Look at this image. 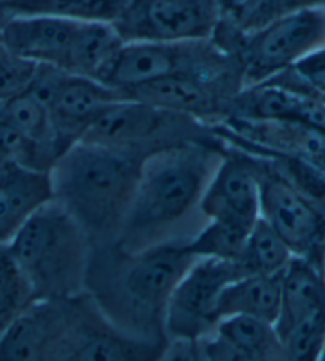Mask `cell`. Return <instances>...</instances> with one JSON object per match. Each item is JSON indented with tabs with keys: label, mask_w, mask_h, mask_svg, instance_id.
<instances>
[{
	"label": "cell",
	"mask_w": 325,
	"mask_h": 361,
	"mask_svg": "<svg viewBox=\"0 0 325 361\" xmlns=\"http://www.w3.org/2000/svg\"><path fill=\"white\" fill-rule=\"evenodd\" d=\"M185 239H171L141 250L117 244L91 248L86 293L112 325L136 339L170 344L166 307L174 288L198 258Z\"/></svg>",
	"instance_id": "6da1fadb"
},
{
	"label": "cell",
	"mask_w": 325,
	"mask_h": 361,
	"mask_svg": "<svg viewBox=\"0 0 325 361\" xmlns=\"http://www.w3.org/2000/svg\"><path fill=\"white\" fill-rule=\"evenodd\" d=\"M223 147V142L187 143L143 161L117 244L126 250H141L171 240L174 229L199 207Z\"/></svg>",
	"instance_id": "7a4b0ae2"
},
{
	"label": "cell",
	"mask_w": 325,
	"mask_h": 361,
	"mask_svg": "<svg viewBox=\"0 0 325 361\" xmlns=\"http://www.w3.org/2000/svg\"><path fill=\"white\" fill-rule=\"evenodd\" d=\"M146 158L102 143L80 140L49 171L53 199L61 204L93 245L117 242Z\"/></svg>",
	"instance_id": "3957f363"
},
{
	"label": "cell",
	"mask_w": 325,
	"mask_h": 361,
	"mask_svg": "<svg viewBox=\"0 0 325 361\" xmlns=\"http://www.w3.org/2000/svg\"><path fill=\"white\" fill-rule=\"evenodd\" d=\"M8 245L37 300H69L86 291L93 242L54 199L24 223Z\"/></svg>",
	"instance_id": "277c9868"
},
{
	"label": "cell",
	"mask_w": 325,
	"mask_h": 361,
	"mask_svg": "<svg viewBox=\"0 0 325 361\" xmlns=\"http://www.w3.org/2000/svg\"><path fill=\"white\" fill-rule=\"evenodd\" d=\"M212 39L236 56L242 86L249 88L289 71L303 56L325 45V11H295L249 32L222 21Z\"/></svg>",
	"instance_id": "5b68a950"
},
{
	"label": "cell",
	"mask_w": 325,
	"mask_h": 361,
	"mask_svg": "<svg viewBox=\"0 0 325 361\" xmlns=\"http://www.w3.org/2000/svg\"><path fill=\"white\" fill-rule=\"evenodd\" d=\"M81 140L120 148L146 159L187 143L222 142L209 124L126 97L105 109Z\"/></svg>",
	"instance_id": "8992f818"
},
{
	"label": "cell",
	"mask_w": 325,
	"mask_h": 361,
	"mask_svg": "<svg viewBox=\"0 0 325 361\" xmlns=\"http://www.w3.org/2000/svg\"><path fill=\"white\" fill-rule=\"evenodd\" d=\"M241 71L236 56L217 45L214 39L174 43H124L104 85L126 91L153 80L187 75H220Z\"/></svg>",
	"instance_id": "52a82bcc"
},
{
	"label": "cell",
	"mask_w": 325,
	"mask_h": 361,
	"mask_svg": "<svg viewBox=\"0 0 325 361\" xmlns=\"http://www.w3.org/2000/svg\"><path fill=\"white\" fill-rule=\"evenodd\" d=\"M28 91L48 109L58 158L83 139L105 109L124 99L120 91L98 80L73 75L52 66H39Z\"/></svg>",
	"instance_id": "ba28073f"
},
{
	"label": "cell",
	"mask_w": 325,
	"mask_h": 361,
	"mask_svg": "<svg viewBox=\"0 0 325 361\" xmlns=\"http://www.w3.org/2000/svg\"><path fill=\"white\" fill-rule=\"evenodd\" d=\"M222 21L217 0H128L112 24L124 43L209 40Z\"/></svg>",
	"instance_id": "9c48e42d"
},
{
	"label": "cell",
	"mask_w": 325,
	"mask_h": 361,
	"mask_svg": "<svg viewBox=\"0 0 325 361\" xmlns=\"http://www.w3.org/2000/svg\"><path fill=\"white\" fill-rule=\"evenodd\" d=\"M244 274L237 261L198 258L179 280L167 302V341L198 342L214 331L218 298L225 286Z\"/></svg>",
	"instance_id": "30bf717a"
},
{
	"label": "cell",
	"mask_w": 325,
	"mask_h": 361,
	"mask_svg": "<svg viewBox=\"0 0 325 361\" xmlns=\"http://www.w3.org/2000/svg\"><path fill=\"white\" fill-rule=\"evenodd\" d=\"M257 159L260 169V219L280 235L295 257L322 266L325 212L293 188L270 161L261 157H257Z\"/></svg>",
	"instance_id": "8fae6325"
},
{
	"label": "cell",
	"mask_w": 325,
	"mask_h": 361,
	"mask_svg": "<svg viewBox=\"0 0 325 361\" xmlns=\"http://www.w3.org/2000/svg\"><path fill=\"white\" fill-rule=\"evenodd\" d=\"M242 88L241 71H231L220 75H172L134 86L122 94L156 109L215 124L230 116Z\"/></svg>",
	"instance_id": "7c38bea8"
},
{
	"label": "cell",
	"mask_w": 325,
	"mask_h": 361,
	"mask_svg": "<svg viewBox=\"0 0 325 361\" xmlns=\"http://www.w3.org/2000/svg\"><path fill=\"white\" fill-rule=\"evenodd\" d=\"M208 220L227 221L252 229L260 219V169L254 154L225 143L199 202Z\"/></svg>",
	"instance_id": "4fadbf2b"
},
{
	"label": "cell",
	"mask_w": 325,
	"mask_h": 361,
	"mask_svg": "<svg viewBox=\"0 0 325 361\" xmlns=\"http://www.w3.org/2000/svg\"><path fill=\"white\" fill-rule=\"evenodd\" d=\"M69 300H37L0 333V361L61 360Z\"/></svg>",
	"instance_id": "5bb4252c"
},
{
	"label": "cell",
	"mask_w": 325,
	"mask_h": 361,
	"mask_svg": "<svg viewBox=\"0 0 325 361\" xmlns=\"http://www.w3.org/2000/svg\"><path fill=\"white\" fill-rule=\"evenodd\" d=\"M77 26L49 16H2L0 45L23 59L66 72Z\"/></svg>",
	"instance_id": "9a60e30c"
},
{
	"label": "cell",
	"mask_w": 325,
	"mask_h": 361,
	"mask_svg": "<svg viewBox=\"0 0 325 361\" xmlns=\"http://www.w3.org/2000/svg\"><path fill=\"white\" fill-rule=\"evenodd\" d=\"M196 348L199 358L214 361L285 360L273 323L246 315L222 319Z\"/></svg>",
	"instance_id": "2e32d148"
},
{
	"label": "cell",
	"mask_w": 325,
	"mask_h": 361,
	"mask_svg": "<svg viewBox=\"0 0 325 361\" xmlns=\"http://www.w3.org/2000/svg\"><path fill=\"white\" fill-rule=\"evenodd\" d=\"M49 201L53 183L48 171L13 161L0 167V244H10L24 223Z\"/></svg>",
	"instance_id": "e0dca14e"
},
{
	"label": "cell",
	"mask_w": 325,
	"mask_h": 361,
	"mask_svg": "<svg viewBox=\"0 0 325 361\" xmlns=\"http://www.w3.org/2000/svg\"><path fill=\"white\" fill-rule=\"evenodd\" d=\"M325 309V272L312 261L295 257L280 276V307L273 323L278 339L305 320Z\"/></svg>",
	"instance_id": "ac0fdd59"
},
{
	"label": "cell",
	"mask_w": 325,
	"mask_h": 361,
	"mask_svg": "<svg viewBox=\"0 0 325 361\" xmlns=\"http://www.w3.org/2000/svg\"><path fill=\"white\" fill-rule=\"evenodd\" d=\"M280 276L244 274L230 282L218 298L217 320L233 315L255 317L274 323L280 307Z\"/></svg>",
	"instance_id": "d6986e66"
},
{
	"label": "cell",
	"mask_w": 325,
	"mask_h": 361,
	"mask_svg": "<svg viewBox=\"0 0 325 361\" xmlns=\"http://www.w3.org/2000/svg\"><path fill=\"white\" fill-rule=\"evenodd\" d=\"M123 45L112 24L78 23L66 72L104 83Z\"/></svg>",
	"instance_id": "ffe728a7"
},
{
	"label": "cell",
	"mask_w": 325,
	"mask_h": 361,
	"mask_svg": "<svg viewBox=\"0 0 325 361\" xmlns=\"http://www.w3.org/2000/svg\"><path fill=\"white\" fill-rule=\"evenodd\" d=\"M128 0H0L2 16H49L73 23L114 24Z\"/></svg>",
	"instance_id": "44dd1931"
},
{
	"label": "cell",
	"mask_w": 325,
	"mask_h": 361,
	"mask_svg": "<svg viewBox=\"0 0 325 361\" xmlns=\"http://www.w3.org/2000/svg\"><path fill=\"white\" fill-rule=\"evenodd\" d=\"M4 114L21 130V134L32 143L43 159L53 167L58 159L54 143V130L48 109L29 91L16 96L2 105Z\"/></svg>",
	"instance_id": "7402d4cb"
},
{
	"label": "cell",
	"mask_w": 325,
	"mask_h": 361,
	"mask_svg": "<svg viewBox=\"0 0 325 361\" xmlns=\"http://www.w3.org/2000/svg\"><path fill=\"white\" fill-rule=\"evenodd\" d=\"M293 253L280 235L259 219L247 235L240 263L246 274L279 276L290 263Z\"/></svg>",
	"instance_id": "603a6c76"
},
{
	"label": "cell",
	"mask_w": 325,
	"mask_h": 361,
	"mask_svg": "<svg viewBox=\"0 0 325 361\" xmlns=\"http://www.w3.org/2000/svg\"><path fill=\"white\" fill-rule=\"evenodd\" d=\"M249 233V228L209 220L208 225L195 235L185 238L184 245L185 250L195 258H217L240 263Z\"/></svg>",
	"instance_id": "cb8c5ba5"
},
{
	"label": "cell",
	"mask_w": 325,
	"mask_h": 361,
	"mask_svg": "<svg viewBox=\"0 0 325 361\" xmlns=\"http://www.w3.org/2000/svg\"><path fill=\"white\" fill-rule=\"evenodd\" d=\"M37 301L8 244H0V333Z\"/></svg>",
	"instance_id": "d4e9b609"
},
{
	"label": "cell",
	"mask_w": 325,
	"mask_h": 361,
	"mask_svg": "<svg viewBox=\"0 0 325 361\" xmlns=\"http://www.w3.org/2000/svg\"><path fill=\"white\" fill-rule=\"evenodd\" d=\"M39 71V64L23 59L0 45V105L26 92Z\"/></svg>",
	"instance_id": "484cf974"
},
{
	"label": "cell",
	"mask_w": 325,
	"mask_h": 361,
	"mask_svg": "<svg viewBox=\"0 0 325 361\" xmlns=\"http://www.w3.org/2000/svg\"><path fill=\"white\" fill-rule=\"evenodd\" d=\"M324 7L325 0H259V4L249 11V15L241 21L237 29L242 32H249V30L265 26L266 23L276 20L279 16Z\"/></svg>",
	"instance_id": "4316f807"
},
{
	"label": "cell",
	"mask_w": 325,
	"mask_h": 361,
	"mask_svg": "<svg viewBox=\"0 0 325 361\" xmlns=\"http://www.w3.org/2000/svg\"><path fill=\"white\" fill-rule=\"evenodd\" d=\"M292 71L311 92L325 97V45L303 56Z\"/></svg>",
	"instance_id": "83f0119b"
},
{
	"label": "cell",
	"mask_w": 325,
	"mask_h": 361,
	"mask_svg": "<svg viewBox=\"0 0 325 361\" xmlns=\"http://www.w3.org/2000/svg\"><path fill=\"white\" fill-rule=\"evenodd\" d=\"M218 7H220L222 21L240 26L241 21L249 15L259 0H217Z\"/></svg>",
	"instance_id": "f1b7e54d"
},
{
	"label": "cell",
	"mask_w": 325,
	"mask_h": 361,
	"mask_svg": "<svg viewBox=\"0 0 325 361\" xmlns=\"http://www.w3.org/2000/svg\"><path fill=\"white\" fill-rule=\"evenodd\" d=\"M321 360L325 361V344H324V350H322V355H321Z\"/></svg>",
	"instance_id": "f546056e"
},
{
	"label": "cell",
	"mask_w": 325,
	"mask_h": 361,
	"mask_svg": "<svg viewBox=\"0 0 325 361\" xmlns=\"http://www.w3.org/2000/svg\"><path fill=\"white\" fill-rule=\"evenodd\" d=\"M322 267H324V272H325V252H324V259H322Z\"/></svg>",
	"instance_id": "4dcf8cb0"
},
{
	"label": "cell",
	"mask_w": 325,
	"mask_h": 361,
	"mask_svg": "<svg viewBox=\"0 0 325 361\" xmlns=\"http://www.w3.org/2000/svg\"><path fill=\"white\" fill-rule=\"evenodd\" d=\"M324 11H325V7H324Z\"/></svg>",
	"instance_id": "1f68e13d"
},
{
	"label": "cell",
	"mask_w": 325,
	"mask_h": 361,
	"mask_svg": "<svg viewBox=\"0 0 325 361\" xmlns=\"http://www.w3.org/2000/svg\"><path fill=\"white\" fill-rule=\"evenodd\" d=\"M0 107H2V105H0Z\"/></svg>",
	"instance_id": "d6a6232c"
}]
</instances>
